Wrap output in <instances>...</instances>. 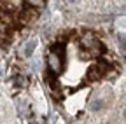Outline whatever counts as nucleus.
Instances as JSON below:
<instances>
[{"label":"nucleus","mask_w":126,"mask_h":124,"mask_svg":"<svg viewBox=\"0 0 126 124\" xmlns=\"http://www.w3.org/2000/svg\"><path fill=\"white\" fill-rule=\"evenodd\" d=\"M81 45H82V49L86 51V54H89V56H100L102 51H103L102 42L94 37V33H91V32H86L81 37Z\"/></svg>","instance_id":"1"},{"label":"nucleus","mask_w":126,"mask_h":124,"mask_svg":"<svg viewBox=\"0 0 126 124\" xmlns=\"http://www.w3.org/2000/svg\"><path fill=\"white\" fill-rule=\"evenodd\" d=\"M46 59H47V68H49V72L53 75H56V73L61 72V68H63V56H60L58 53H54L51 49L49 53H47Z\"/></svg>","instance_id":"2"},{"label":"nucleus","mask_w":126,"mask_h":124,"mask_svg":"<svg viewBox=\"0 0 126 124\" xmlns=\"http://www.w3.org/2000/svg\"><path fill=\"white\" fill-rule=\"evenodd\" d=\"M35 45H37V42H35V40H28V42L25 44V47H23V56H30L32 53H33Z\"/></svg>","instance_id":"3"},{"label":"nucleus","mask_w":126,"mask_h":124,"mask_svg":"<svg viewBox=\"0 0 126 124\" xmlns=\"http://www.w3.org/2000/svg\"><path fill=\"white\" fill-rule=\"evenodd\" d=\"M124 119H126V110H124Z\"/></svg>","instance_id":"4"}]
</instances>
